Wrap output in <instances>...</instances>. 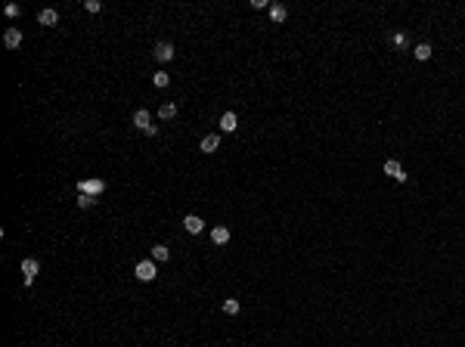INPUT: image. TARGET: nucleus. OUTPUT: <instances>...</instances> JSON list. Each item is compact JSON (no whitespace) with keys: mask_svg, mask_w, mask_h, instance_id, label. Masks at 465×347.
Masks as SVG:
<instances>
[{"mask_svg":"<svg viewBox=\"0 0 465 347\" xmlns=\"http://www.w3.org/2000/svg\"><path fill=\"white\" fill-rule=\"evenodd\" d=\"M78 192H84V196H103L106 192V180H99V177H87V180L78 183Z\"/></svg>","mask_w":465,"mask_h":347,"instance_id":"obj_1","label":"nucleus"},{"mask_svg":"<svg viewBox=\"0 0 465 347\" xmlns=\"http://www.w3.org/2000/svg\"><path fill=\"white\" fill-rule=\"evenodd\" d=\"M133 276H137L140 282H152V279L158 276V270H155V260H140V264L133 267Z\"/></svg>","mask_w":465,"mask_h":347,"instance_id":"obj_2","label":"nucleus"},{"mask_svg":"<svg viewBox=\"0 0 465 347\" xmlns=\"http://www.w3.org/2000/svg\"><path fill=\"white\" fill-rule=\"evenodd\" d=\"M37 270H40L37 257H25V260H22V276H25V285H31V282H35Z\"/></svg>","mask_w":465,"mask_h":347,"instance_id":"obj_3","label":"nucleus"},{"mask_svg":"<svg viewBox=\"0 0 465 347\" xmlns=\"http://www.w3.org/2000/svg\"><path fill=\"white\" fill-rule=\"evenodd\" d=\"M385 174L394 177L397 183H407V171L400 167V162H397V158H388V162H385Z\"/></svg>","mask_w":465,"mask_h":347,"instance_id":"obj_4","label":"nucleus"},{"mask_svg":"<svg viewBox=\"0 0 465 347\" xmlns=\"http://www.w3.org/2000/svg\"><path fill=\"white\" fill-rule=\"evenodd\" d=\"M205 155H214L217 149H221V133H208V137H202V146H199Z\"/></svg>","mask_w":465,"mask_h":347,"instance_id":"obj_5","label":"nucleus"},{"mask_svg":"<svg viewBox=\"0 0 465 347\" xmlns=\"http://www.w3.org/2000/svg\"><path fill=\"white\" fill-rule=\"evenodd\" d=\"M183 230H186V233H192V236H199L202 230H205V220L196 217V214H186V217H183Z\"/></svg>","mask_w":465,"mask_h":347,"instance_id":"obj_6","label":"nucleus"},{"mask_svg":"<svg viewBox=\"0 0 465 347\" xmlns=\"http://www.w3.org/2000/svg\"><path fill=\"white\" fill-rule=\"evenodd\" d=\"M3 44H6V50H19V44H22V31L16 28H6V35H3Z\"/></svg>","mask_w":465,"mask_h":347,"instance_id":"obj_7","label":"nucleus"},{"mask_svg":"<svg viewBox=\"0 0 465 347\" xmlns=\"http://www.w3.org/2000/svg\"><path fill=\"white\" fill-rule=\"evenodd\" d=\"M155 59H158V62H171V59H174V44H165V40H162V44H155Z\"/></svg>","mask_w":465,"mask_h":347,"instance_id":"obj_8","label":"nucleus"},{"mask_svg":"<svg viewBox=\"0 0 465 347\" xmlns=\"http://www.w3.org/2000/svg\"><path fill=\"white\" fill-rule=\"evenodd\" d=\"M236 128H239V118H236V112H223V115H221V130H223V133H233Z\"/></svg>","mask_w":465,"mask_h":347,"instance_id":"obj_9","label":"nucleus"},{"mask_svg":"<svg viewBox=\"0 0 465 347\" xmlns=\"http://www.w3.org/2000/svg\"><path fill=\"white\" fill-rule=\"evenodd\" d=\"M37 22H40V25H47V28H53V25L59 22V13L47 6V10H40V13H37Z\"/></svg>","mask_w":465,"mask_h":347,"instance_id":"obj_10","label":"nucleus"},{"mask_svg":"<svg viewBox=\"0 0 465 347\" xmlns=\"http://www.w3.org/2000/svg\"><path fill=\"white\" fill-rule=\"evenodd\" d=\"M211 242H214V245H226V242H230V230H226V226H214V230H211Z\"/></svg>","mask_w":465,"mask_h":347,"instance_id":"obj_11","label":"nucleus"},{"mask_svg":"<svg viewBox=\"0 0 465 347\" xmlns=\"http://www.w3.org/2000/svg\"><path fill=\"white\" fill-rule=\"evenodd\" d=\"M158 118H162V121H174V118H177V106L174 103H162V106H158Z\"/></svg>","mask_w":465,"mask_h":347,"instance_id":"obj_12","label":"nucleus"},{"mask_svg":"<svg viewBox=\"0 0 465 347\" xmlns=\"http://www.w3.org/2000/svg\"><path fill=\"white\" fill-rule=\"evenodd\" d=\"M149 124H152V121H149V112H146V109H137V112H133V128L146 130Z\"/></svg>","mask_w":465,"mask_h":347,"instance_id":"obj_13","label":"nucleus"},{"mask_svg":"<svg viewBox=\"0 0 465 347\" xmlns=\"http://www.w3.org/2000/svg\"><path fill=\"white\" fill-rule=\"evenodd\" d=\"M285 16H289V10H285L282 3H273V6H270V19H273L276 25H282V22H285Z\"/></svg>","mask_w":465,"mask_h":347,"instance_id":"obj_14","label":"nucleus"},{"mask_svg":"<svg viewBox=\"0 0 465 347\" xmlns=\"http://www.w3.org/2000/svg\"><path fill=\"white\" fill-rule=\"evenodd\" d=\"M167 257H171V251H167V245H152V260H155V264H165Z\"/></svg>","mask_w":465,"mask_h":347,"instance_id":"obj_15","label":"nucleus"},{"mask_svg":"<svg viewBox=\"0 0 465 347\" xmlns=\"http://www.w3.org/2000/svg\"><path fill=\"white\" fill-rule=\"evenodd\" d=\"M221 307H223V313H226V316H236V313H239V310H242V304H239V301H236V298H226V301L221 304Z\"/></svg>","mask_w":465,"mask_h":347,"instance_id":"obj_16","label":"nucleus"},{"mask_svg":"<svg viewBox=\"0 0 465 347\" xmlns=\"http://www.w3.org/2000/svg\"><path fill=\"white\" fill-rule=\"evenodd\" d=\"M412 53H416L419 62H425V59H431V44H416V50H412Z\"/></svg>","mask_w":465,"mask_h":347,"instance_id":"obj_17","label":"nucleus"},{"mask_svg":"<svg viewBox=\"0 0 465 347\" xmlns=\"http://www.w3.org/2000/svg\"><path fill=\"white\" fill-rule=\"evenodd\" d=\"M93 205H96V199H93V196H84V192L78 196V208H93Z\"/></svg>","mask_w":465,"mask_h":347,"instance_id":"obj_18","label":"nucleus"},{"mask_svg":"<svg viewBox=\"0 0 465 347\" xmlns=\"http://www.w3.org/2000/svg\"><path fill=\"white\" fill-rule=\"evenodd\" d=\"M152 84H155V87H167V84H171V78H167L165 72H158L155 78H152Z\"/></svg>","mask_w":465,"mask_h":347,"instance_id":"obj_19","label":"nucleus"},{"mask_svg":"<svg viewBox=\"0 0 465 347\" xmlns=\"http://www.w3.org/2000/svg\"><path fill=\"white\" fill-rule=\"evenodd\" d=\"M84 10H87V13H99V10H103V3H99V0H84Z\"/></svg>","mask_w":465,"mask_h":347,"instance_id":"obj_20","label":"nucleus"},{"mask_svg":"<svg viewBox=\"0 0 465 347\" xmlns=\"http://www.w3.org/2000/svg\"><path fill=\"white\" fill-rule=\"evenodd\" d=\"M391 40H394V47H400V50L407 47V35H403V31H397V35H394Z\"/></svg>","mask_w":465,"mask_h":347,"instance_id":"obj_21","label":"nucleus"},{"mask_svg":"<svg viewBox=\"0 0 465 347\" xmlns=\"http://www.w3.org/2000/svg\"><path fill=\"white\" fill-rule=\"evenodd\" d=\"M19 13H22V6H19V3H6V16H10V19H16Z\"/></svg>","mask_w":465,"mask_h":347,"instance_id":"obj_22","label":"nucleus"},{"mask_svg":"<svg viewBox=\"0 0 465 347\" xmlns=\"http://www.w3.org/2000/svg\"><path fill=\"white\" fill-rule=\"evenodd\" d=\"M143 133H146V137H158V124H149V128L143 130Z\"/></svg>","mask_w":465,"mask_h":347,"instance_id":"obj_23","label":"nucleus"}]
</instances>
